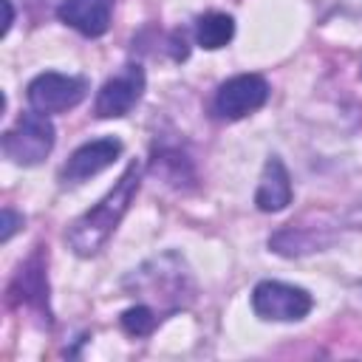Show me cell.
Here are the masks:
<instances>
[{"label": "cell", "mask_w": 362, "mask_h": 362, "mask_svg": "<svg viewBox=\"0 0 362 362\" xmlns=\"http://www.w3.org/2000/svg\"><path fill=\"white\" fill-rule=\"evenodd\" d=\"M20 223H23V218L6 206V209H3V235H0V238H3V243H6V240L14 235V229H17Z\"/></svg>", "instance_id": "13"}, {"label": "cell", "mask_w": 362, "mask_h": 362, "mask_svg": "<svg viewBox=\"0 0 362 362\" xmlns=\"http://www.w3.org/2000/svg\"><path fill=\"white\" fill-rule=\"evenodd\" d=\"M14 286H20V288H23V297H25L28 303L45 305L48 283H45V277H42V266H40L37 260H31L25 269H20V277H17V283H14Z\"/></svg>", "instance_id": "11"}, {"label": "cell", "mask_w": 362, "mask_h": 362, "mask_svg": "<svg viewBox=\"0 0 362 362\" xmlns=\"http://www.w3.org/2000/svg\"><path fill=\"white\" fill-rule=\"evenodd\" d=\"M156 322H158V317L147 305H133L122 314V328L133 337H147L156 328Z\"/></svg>", "instance_id": "12"}, {"label": "cell", "mask_w": 362, "mask_h": 362, "mask_svg": "<svg viewBox=\"0 0 362 362\" xmlns=\"http://www.w3.org/2000/svg\"><path fill=\"white\" fill-rule=\"evenodd\" d=\"M139 181H141V167L133 161V164L122 173L119 184H116L99 204H93L82 218H76V221L71 223V229H68V243H71V249H74L76 255L90 257V255H96V252L107 243V238H110L113 229L119 226L122 215L127 212L133 195L139 192Z\"/></svg>", "instance_id": "1"}, {"label": "cell", "mask_w": 362, "mask_h": 362, "mask_svg": "<svg viewBox=\"0 0 362 362\" xmlns=\"http://www.w3.org/2000/svg\"><path fill=\"white\" fill-rule=\"evenodd\" d=\"M51 147H54V124L40 110L23 113L17 124L3 136V153L23 167L40 164L51 153Z\"/></svg>", "instance_id": "2"}, {"label": "cell", "mask_w": 362, "mask_h": 362, "mask_svg": "<svg viewBox=\"0 0 362 362\" xmlns=\"http://www.w3.org/2000/svg\"><path fill=\"white\" fill-rule=\"evenodd\" d=\"M122 153V141L119 139H96V141H88L82 144L79 150L71 153V158L65 161L62 167V178L71 181V184H79L102 170H107Z\"/></svg>", "instance_id": "7"}, {"label": "cell", "mask_w": 362, "mask_h": 362, "mask_svg": "<svg viewBox=\"0 0 362 362\" xmlns=\"http://www.w3.org/2000/svg\"><path fill=\"white\" fill-rule=\"evenodd\" d=\"M232 34H235L232 17L221 14V11H209V14L198 17V23H195V40L201 48H209V51L226 45L232 40Z\"/></svg>", "instance_id": "10"}, {"label": "cell", "mask_w": 362, "mask_h": 362, "mask_svg": "<svg viewBox=\"0 0 362 362\" xmlns=\"http://www.w3.org/2000/svg\"><path fill=\"white\" fill-rule=\"evenodd\" d=\"M252 308L263 320L294 322V320H303L311 311V294L305 288H300V286L263 280L252 291Z\"/></svg>", "instance_id": "3"}, {"label": "cell", "mask_w": 362, "mask_h": 362, "mask_svg": "<svg viewBox=\"0 0 362 362\" xmlns=\"http://www.w3.org/2000/svg\"><path fill=\"white\" fill-rule=\"evenodd\" d=\"M255 204L263 212H280L283 206L291 204V178H288V170L283 167L280 158L266 161L257 192H255Z\"/></svg>", "instance_id": "9"}, {"label": "cell", "mask_w": 362, "mask_h": 362, "mask_svg": "<svg viewBox=\"0 0 362 362\" xmlns=\"http://www.w3.org/2000/svg\"><path fill=\"white\" fill-rule=\"evenodd\" d=\"M266 99H269L266 79L257 76V74H240V76L226 79L218 88L215 113L221 119H243V116L255 113L257 107H263Z\"/></svg>", "instance_id": "5"}, {"label": "cell", "mask_w": 362, "mask_h": 362, "mask_svg": "<svg viewBox=\"0 0 362 362\" xmlns=\"http://www.w3.org/2000/svg\"><path fill=\"white\" fill-rule=\"evenodd\" d=\"M113 0H62L59 20L85 37H102L110 28Z\"/></svg>", "instance_id": "8"}, {"label": "cell", "mask_w": 362, "mask_h": 362, "mask_svg": "<svg viewBox=\"0 0 362 362\" xmlns=\"http://www.w3.org/2000/svg\"><path fill=\"white\" fill-rule=\"evenodd\" d=\"M3 8H6V23H3V34L8 31V25H11V3L8 0H3Z\"/></svg>", "instance_id": "14"}, {"label": "cell", "mask_w": 362, "mask_h": 362, "mask_svg": "<svg viewBox=\"0 0 362 362\" xmlns=\"http://www.w3.org/2000/svg\"><path fill=\"white\" fill-rule=\"evenodd\" d=\"M88 93V82L82 76H65V74H40L28 85V102L40 113H59L68 107H76Z\"/></svg>", "instance_id": "4"}, {"label": "cell", "mask_w": 362, "mask_h": 362, "mask_svg": "<svg viewBox=\"0 0 362 362\" xmlns=\"http://www.w3.org/2000/svg\"><path fill=\"white\" fill-rule=\"evenodd\" d=\"M144 90V71L139 65H124V71L113 79H107L96 96V116L110 119V116H124Z\"/></svg>", "instance_id": "6"}]
</instances>
